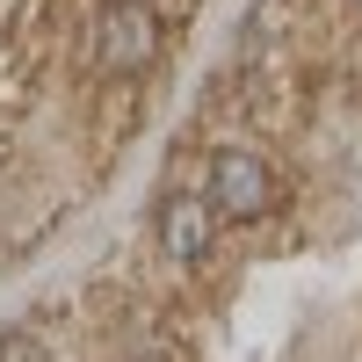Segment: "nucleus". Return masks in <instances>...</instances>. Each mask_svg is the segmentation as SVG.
Segmentation results:
<instances>
[{"instance_id": "f03ea898", "label": "nucleus", "mask_w": 362, "mask_h": 362, "mask_svg": "<svg viewBox=\"0 0 362 362\" xmlns=\"http://www.w3.org/2000/svg\"><path fill=\"white\" fill-rule=\"evenodd\" d=\"M268 196H276V181L254 153H218L210 160V203L225 210V218H261Z\"/></svg>"}, {"instance_id": "7ed1b4c3", "label": "nucleus", "mask_w": 362, "mask_h": 362, "mask_svg": "<svg viewBox=\"0 0 362 362\" xmlns=\"http://www.w3.org/2000/svg\"><path fill=\"white\" fill-rule=\"evenodd\" d=\"M160 239H167V254H174V261H203V254H210V239H218V225H210L203 196H174V203L160 210Z\"/></svg>"}, {"instance_id": "f257e3e1", "label": "nucleus", "mask_w": 362, "mask_h": 362, "mask_svg": "<svg viewBox=\"0 0 362 362\" xmlns=\"http://www.w3.org/2000/svg\"><path fill=\"white\" fill-rule=\"evenodd\" d=\"M160 44V22L145 0H116V8H102V73H138L145 58H153Z\"/></svg>"}]
</instances>
